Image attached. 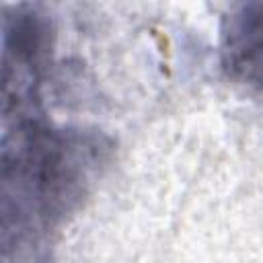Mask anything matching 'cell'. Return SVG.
<instances>
[{"mask_svg": "<svg viewBox=\"0 0 263 263\" xmlns=\"http://www.w3.org/2000/svg\"><path fill=\"white\" fill-rule=\"evenodd\" d=\"M220 66L232 82L263 92V2L236 4L222 16Z\"/></svg>", "mask_w": 263, "mask_h": 263, "instance_id": "cell-2", "label": "cell"}, {"mask_svg": "<svg viewBox=\"0 0 263 263\" xmlns=\"http://www.w3.org/2000/svg\"><path fill=\"white\" fill-rule=\"evenodd\" d=\"M113 156L99 129L53 125L43 95L2 101V259L47 263L55 234Z\"/></svg>", "mask_w": 263, "mask_h": 263, "instance_id": "cell-1", "label": "cell"}]
</instances>
